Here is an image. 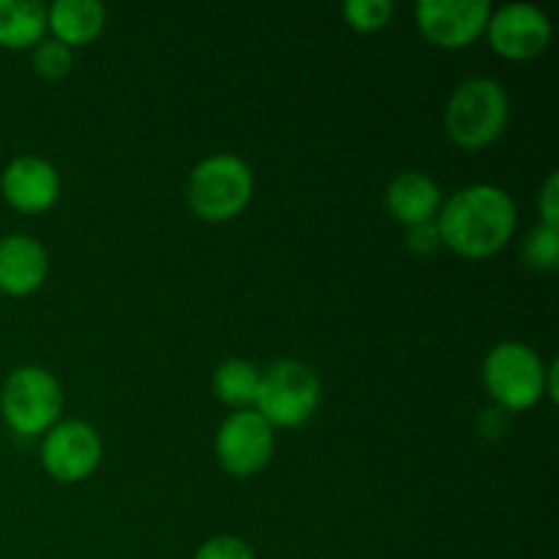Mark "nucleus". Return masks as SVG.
Segmentation results:
<instances>
[{"label":"nucleus","mask_w":559,"mask_h":559,"mask_svg":"<svg viewBox=\"0 0 559 559\" xmlns=\"http://www.w3.org/2000/svg\"><path fill=\"white\" fill-rule=\"evenodd\" d=\"M393 0H347L342 3V14L347 25L358 33H377L391 22Z\"/></svg>","instance_id":"18"},{"label":"nucleus","mask_w":559,"mask_h":559,"mask_svg":"<svg viewBox=\"0 0 559 559\" xmlns=\"http://www.w3.org/2000/svg\"><path fill=\"white\" fill-rule=\"evenodd\" d=\"M320 399V377L311 366L300 360H276L262 371L254 409L273 429H295L317 413Z\"/></svg>","instance_id":"6"},{"label":"nucleus","mask_w":559,"mask_h":559,"mask_svg":"<svg viewBox=\"0 0 559 559\" xmlns=\"http://www.w3.org/2000/svg\"><path fill=\"white\" fill-rule=\"evenodd\" d=\"M491 49L508 60H533L549 47L551 20L533 3H506L491 9L486 25Z\"/></svg>","instance_id":"10"},{"label":"nucleus","mask_w":559,"mask_h":559,"mask_svg":"<svg viewBox=\"0 0 559 559\" xmlns=\"http://www.w3.org/2000/svg\"><path fill=\"white\" fill-rule=\"evenodd\" d=\"M0 413L14 435H47L63 413L60 382L44 366H20L5 377L0 391Z\"/></svg>","instance_id":"4"},{"label":"nucleus","mask_w":559,"mask_h":559,"mask_svg":"<svg viewBox=\"0 0 559 559\" xmlns=\"http://www.w3.org/2000/svg\"><path fill=\"white\" fill-rule=\"evenodd\" d=\"M74 66V55L71 47L60 44L58 38L49 41H38L36 52H33V69L44 76V80H63Z\"/></svg>","instance_id":"19"},{"label":"nucleus","mask_w":559,"mask_h":559,"mask_svg":"<svg viewBox=\"0 0 559 559\" xmlns=\"http://www.w3.org/2000/svg\"><path fill=\"white\" fill-rule=\"evenodd\" d=\"M484 385L502 413H524L546 396V364L530 344L502 342L484 360Z\"/></svg>","instance_id":"5"},{"label":"nucleus","mask_w":559,"mask_h":559,"mask_svg":"<svg viewBox=\"0 0 559 559\" xmlns=\"http://www.w3.org/2000/svg\"><path fill=\"white\" fill-rule=\"evenodd\" d=\"M47 5L38 0H0V47L25 49L41 41Z\"/></svg>","instance_id":"15"},{"label":"nucleus","mask_w":559,"mask_h":559,"mask_svg":"<svg viewBox=\"0 0 559 559\" xmlns=\"http://www.w3.org/2000/svg\"><path fill=\"white\" fill-rule=\"evenodd\" d=\"M511 118L506 87L491 76H469L445 104V131L459 147L480 151L500 140Z\"/></svg>","instance_id":"2"},{"label":"nucleus","mask_w":559,"mask_h":559,"mask_svg":"<svg viewBox=\"0 0 559 559\" xmlns=\"http://www.w3.org/2000/svg\"><path fill=\"white\" fill-rule=\"evenodd\" d=\"M522 260L533 271H555L559 262V227L538 224L530 229L522 243Z\"/></svg>","instance_id":"17"},{"label":"nucleus","mask_w":559,"mask_h":559,"mask_svg":"<svg viewBox=\"0 0 559 559\" xmlns=\"http://www.w3.org/2000/svg\"><path fill=\"white\" fill-rule=\"evenodd\" d=\"M276 448V429L257 409H235L216 431V459L235 478H249L267 467Z\"/></svg>","instance_id":"7"},{"label":"nucleus","mask_w":559,"mask_h":559,"mask_svg":"<svg viewBox=\"0 0 559 559\" xmlns=\"http://www.w3.org/2000/svg\"><path fill=\"white\" fill-rule=\"evenodd\" d=\"M3 200L20 213H44L58 202L60 175L52 162L41 156H16L5 164L0 175Z\"/></svg>","instance_id":"11"},{"label":"nucleus","mask_w":559,"mask_h":559,"mask_svg":"<svg viewBox=\"0 0 559 559\" xmlns=\"http://www.w3.org/2000/svg\"><path fill=\"white\" fill-rule=\"evenodd\" d=\"M194 559H254V551L235 535H216L197 549Z\"/></svg>","instance_id":"20"},{"label":"nucleus","mask_w":559,"mask_h":559,"mask_svg":"<svg viewBox=\"0 0 559 559\" xmlns=\"http://www.w3.org/2000/svg\"><path fill=\"white\" fill-rule=\"evenodd\" d=\"M262 371L246 358H227L213 371V391L224 404L238 409H251L260 391Z\"/></svg>","instance_id":"16"},{"label":"nucleus","mask_w":559,"mask_h":559,"mask_svg":"<svg viewBox=\"0 0 559 559\" xmlns=\"http://www.w3.org/2000/svg\"><path fill=\"white\" fill-rule=\"evenodd\" d=\"M442 191L431 175L409 169V173H399L396 178L388 183L385 205L391 216L404 227H418V224L437 222L442 207Z\"/></svg>","instance_id":"13"},{"label":"nucleus","mask_w":559,"mask_h":559,"mask_svg":"<svg viewBox=\"0 0 559 559\" xmlns=\"http://www.w3.org/2000/svg\"><path fill=\"white\" fill-rule=\"evenodd\" d=\"M107 9L98 0H55L47 5V31L66 47H85L102 36Z\"/></svg>","instance_id":"14"},{"label":"nucleus","mask_w":559,"mask_h":559,"mask_svg":"<svg viewBox=\"0 0 559 559\" xmlns=\"http://www.w3.org/2000/svg\"><path fill=\"white\" fill-rule=\"evenodd\" d=\"M442 246L469 260H486L506 249L516 229V202L500 186L475 183L442 202L437 216Z\"/></svg>","instance_id":"1"},{"label":"nucleus","mask_w":559,"mask_h":559,"mask_svg":"<svg viewBox=\"0 0 559 559\" xmlns=\"http://www.w3.org/2000/svg\"><path fill=\"white\" fill-rule=\"evenodd\" d=\"M47 273V249L33 235L14 233L0 238V293L25 298L41 287Z\"/></svg>","instance_id":"12"},{"label":"nucleus","mask_w":559,"mask_h":559,"mask_svg":"<svg viewBox=\"0 0 559 559\" xmlns=\"http://www.w3.org/2000/svg\"><path fill=\"white\" fill-rule=\"evenodd\" d=\"M442 246L440 229H437V222L429 224H418V227L407 229V249L418 257H429L435 254L437 249Z\"/></svg>","instance_id":"21"},{"label":"nucleus","mask_w":559,"mask_h":559,"mask_svg":"<svg viewBox=\"0 0 559 559\" xmlns=\"http://www.w3.org/2000/svg\"><path fill=\"white\" fill-rule=\"evenodd\" d=\"M538 211H540V218H544L540 224L559 227V175L557 173L546 175L544 186H540Z\"/></svg>","instance_id":"22"},{"label":"nucleus","mask_w":559,"mask_h":559,"mask_svg":"<svg viewBox=\"0 0 559 559\" xmlns=\"http://www.w3.org/2000/svg\"><path fill=\"white\" fill-rule=\"evenodd\" d=\"M491 16L489 0H420L415 22L426 41L440 49H462L486 33Z\"/></svg>","instance_id":"9"},{"label":"nucleus","mask_w":559,"mask_h":559,"mask_svg":"<svg viewBox=\"0 0 559 559\" xmlns=\"http://www.w3.org/2000/svg\"><path fill=\"white\" fill-rule=\"evenodd\" d=\"M102 437L85 420H58L44 435L41 464L60 484H80L102 464Z\"/></svg>","instance_id":"8"},{"label":"nucleus","mask_w":559,"mask_h":559,"mask_svg":"<svg viewBox=\"0 0 559 559\" xmlns=\"http://www.w3.org/2000/svg\"><path fill=\"white\" fill-rule=\"evenodd\" d=\"M189 205L202 222L222 224L238 216L254 194V173L235 153H213L189 175Z\"/></svg>","instance_id":"3"}]
</instances>
